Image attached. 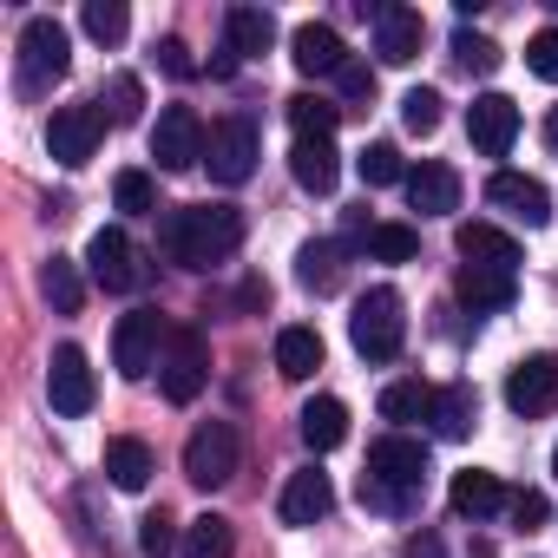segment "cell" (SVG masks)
<instances>
[{"mask_svg": "<svg viewBox=\"0 0 558 558\" xmlns=\"http://www.w3.org/2000/svg\"><path fill=\"white\" fill-rule=\"evenodd\" d=\"M243 243V210L236 204H178L158 217V250L184 269H210Z\"/></svg>", "mask_w": 558, "mask_h": 558, "instance_id": "cell-1", "label": "cell"}, {"mask_svg": "<svg viewBox=\"0 0 558 558\" xmlns=\"http://www.w3.org/2000/svg\"><path fill=\"white\" fill-rule=\"evenodd\" d=\"M349 342H355V355H368V362H395L401 342H408V303H401L395 290H368V296L355 303V316H349Z\"/></svg>", "mask_w": 558, "mask_h": 558, "instance_id": "cell-2", "label": "cell"}, {"mask_svg": "<svg viewBox=\"0 0 558 558\" xmlns=\"http://www.w3.org/2000/svg\"><path fill=\"white\" fill-rule=\"evenodd\" d=\"M66 66H73V40H66V27H60L53 14H34V21L21 27V93H47V86H60Z\"/></svg>", "mask_w": 558, "mask_h": 558, "instance_id": "cell-3", "label": "cell"}, {"mask_svg": "<svg viewBox=\"0 0 558 558\" xmlns=\"http://www.w3.org/2000/svg\"><path fill=\"white\" fill-rule=\"evenodd\" d=\"M368 480L388 486V493H401V499L414 506V493L427 486V440H414V434H381V440L368 447Z\"/></svg>", "mask_w": 558, "mask_h": 558, "instance_id": "cell-4", "label": "cell"}, {"mask_svg": "<svg viewBox=\"0 0 558 558\" xmlns=\"http://www.w3.org/2000/svg\"><path fill=\"white\" fill-rule=\"evenodd\" d=\"M158 381H165V395H171L178 408H191V401L204 395V381H210V349H204L197 329H171V336H165Z\"/></svg>", "mask_w": 558, "mask_h": 558, "instance_id": "cell-5", "label": "cell"}, {"mask_svg": "<svg viewBox=\"0 0 558 558\" xmlns=\"http://www.w3.org/2000/svg\"><path fill=\"white\" fill-rule=\"evenodd\" d=\"M165 323H158V310H132V316H119V329H112V368L125 375V381H145L151 368H158V355H165Z\"/></svg>", "mask_w": 558, "mask_h": 558, "instance_id": "cell-6", "label": "cell"}, {"mask_svg": "<svg viewBox=\"0 0 558 558\" xmlns=\"http://www.w3.org/2000/svg\"><path fill=\"white\" fill-rule=\"evenodd\" d=\"M86 269H93V283H99L106 296H125V290H138L145 276H151L125 230H93V243H86Z\"/></svg>", "mask_w": 558, "mask_h": 558, "instance_id": "cell-7", "label": "cell"}, {"mask_svg": "<svg viewBox=\"0 0 558 558\" xmlns=\"http://www.w3.org/2000/svg\"><path fill=\"white\" fill-rule=\"evenodd\" d=\"M204 151H210L204 119H197L191 106H165L158 125H151V158H158V171H191Z\"/></svg>", "mask_w": 558, "mask_h": 558, "instance_id": "cell-8", "label": "cell"}, {"mask_svg": "<svg viewBox=\"0 0 558 558\" xmlns=\"http://www.w3.org/2000/svg\"><path fill=\"white\" fill-rule=\"evenodd\" d=\"M230 473H236V427H230V421H204V427L184 440V480L210 493V486H223Z\"/></svg>", "mask_w": 558, "mask_h": 558, "instance_id": "cell-9", "label": "cell"}, {"mask_svg": "<svg viewBox=\"0 0 558 558\" xmlns=\"http://www.w3.org/2000/svg\"><path fill=\"white\" fill-rule=\"evenodd\" d=\"M99 138H106V112H99V106H60L53 125H47V151H53L66 171H80V165L99 151Z\"/></svg>", "mask_w": 558, "mask_h": 558, "instance_id": "cell-10", "label": "cell"}, {"mask_svg": "<svg viewBox=\"0 0 558 558\" xmlns=\"http://www.w3.org/2000/svg\"><path fill=\"white\" fill-rule=\"evenodd\" d=\"M256 151H263L256 125H250V119H223V125H210V151H204V165H210L217 184H250Z\"/></svg>", "mask_w": 558, "mask_h": 558, "instance_id": "cell-11", "label": "cell"}, {"mask_svg": "<svg viewBox=\"0 0 558 558\" xmlns=\"http://www.w3.org/2000/svg\"><path fill=\"white\" fill-rule=\"evenodd\" d=\"M93 368H86V355L66 342V349H53V362H47V401H53V414H66V421H80V414H93Z\"/></svg>", "mask_w": 558, "mask_h": 558, "instance_id": "cell-12", "label": "cell"}, {"mask_svg": "<svg viewBox=\"0 0 558 558\" xmlns=\"http://www.w3.org/2000/svg\"><path fill=\"white\" fill-rule=\"evenodd\" d=\"M506 408L525 414V421L551 414V408H558V355H525V362L506 375Z\"/></svg>", "mask_w": 558, "mask_h": 558, "instance_id": "cell-13", "label": "cell"}, {"mask_svg": "<svg viewBox=\"0 0 558 558\" xmlns=\"http://www.w3.org/2000/svg\"><path fill=\"white\" fill-rule=\"evenodd\" d=\"M466 138H473L486 158H506L512 138H519V106H512L506 93H480V99L466 106Z\"/></svg>", "mask_w": 558, "mask_h": 558, "instance_id": "cell-14", "label": "cell"}, {"mask_svg": "<svg viewBox=\"0 0 558 558\" xmlns=\"http://www.w3.org/2000/svg\"><path fill=\"white\" fill-rule=\"evenodd\" d=\"M486 204H499V210H506V217H519L525 230L551 223V191H545L538 178H525V171H493V184H486Z\"/></svg>", "mask_w": 558, "mask_h": 558, "instance_id": "cell-15", "label": "cell"}, {"mask_svg": "<svg viewBox=\"0 0 558 558\" xmlns=\"http://www.w3.org/2000/svg\"><path fill=\"white\" fill-rule=\"evenodd\" d=\"M290 60H296V73H310V80H336V73L349 66V47H342V34H336V27L310 21V27H296V34H290Z\"/></svg>", "mask_w": 558, "mask_h": 558, "instance_id": "cell-16", "label": "cell"}, {"mask_svg": "<svg viewBox=\"0 0 558 558\" xmlns=\"http://www.w3.org/2000/svg\"><path fill=\"white\" fill-rule=\"evenodd\" d=\"M460 303L473 316H499L519 303V276L512 269H480V263H460Z\"/></svg>", "mask_w": 558, "mask_h": 558, "instance_id": "cell-17", "label": "cell"}, {"mask_svg": "<svg viewBox=\"0 0 558 558\" xmlns=\"http://www.w3.org/2000/svg\"><path fill=\"white\" fill-rule=\"evenodd\" d=\"M421 40H427V21L414 8H375V53L388 66H408L421 53Z\"/></svg>", "mask_w": 558, "mask_h": 558, "instance_id": "cell-18", "label": "cell"}, {"mask_svg": "<svg viewBox=\"0 0 558 558\" xmlns=\"http://www.w3.org/2000/svg\"><path fill=\"white\" fill-rule=\"evenodd\" d=\"M329 512H336V486H329V473H323V466L290 473V486H283V519H290V525H323Z\"/></svg>", "mask_w": 558, "mask_h": 558, "instance_id": "cell-19", "label": "cell"}, {"mask_svg": "<svg viewBox=\"0 0 558 558\" xmlns=\"http://www.w3.org/2000/svg\"><path fill=\"white\" fill-rule=\"evenodd\" d=\"M290 171H296L303 191L329 197L336 178H342V151H336V138H296V145H290Z\"/></svg>", "mask_w": 558, "mask_h": 558, "instance_id": "cell-20", "label": "cell"}, {"mask_svg": "<svg viewBox=\"0 0 558 558\" xmlns=\"http://www.w3.org/2000/svg\"><path fill=\"white\" fill-rule=\"evenodd\" d=\"M453 250H460L466 263H480V269H512V276H519V243H512L499 223H460Z\"/></svg>", "mask_w": 558, "mask_h": 558, "instance_id": "cell-21", "label": "cell"}, {"mask_svg": "<svg viewBox=\"0 0 558 558\" xmlns=\"http://www.w3.org/2000/svg\"><path fill=\"white\" fill-rule=\"evenodd\" d=\"M408 204L421 217H447V210H460V178L447 165H414L408 171Z\"/></svg>", "mask_w": 558, "mask_h": 558, "instance_id": "cell-22", "label": "cell"}, {"mask_svg": "<svg viewBox=\"0 0 558 558\" xmlns=\"http://www.w3.org/2000/svg\"><path fill=\"white\" fill-rule=\"evenodd\" d=\"M316 368H323V336L290 323L283 336H276V375H283V381H310Z\"/></svg>", "mask_w": 558, "mask_h": 558, "instance_id": "cell-23", "label": "cell"}, {"mask_svg": "<svg viewBox=\"0 0 558 558\" xmlns=\"http://www.w3.org/2000/svg\"><path fill=\"white\" fill-rule=\"evenodd\" d=\"M473 427H480V395H473V381L440 388V395H434V434H440V440H466Z\"/></svg>", "mask_w": 558, "mask_h": 558, "instance_id": "cell-24", "label": "cell"}, {"mask_svg": "<svg viewBox=\"0 0 558 558\" xmlns=\"http://www.w3.org/2000/svg\"><path fill=\"white\" fill-rule=\"evenodd\" d=\"M303 440H310V453L342 447V440H349V408H342L336 395H316V401L303 408Z\"/></svg>", "mask_w": 558, "mask_h": 558, "instance_id": "cell-25", "label": "cell"}, {"mask_svg": "<svg viewBox=\"0 0 558 558\" xmlns=\"http://www.w3.org/2000/svg\"><path fill=\"white\" fill-rule=\"evenodd\" d=\"M453 512L460 519H486V512H499L506 506V486L493 480V473H480V466H466V473H453Z\"/></svg>", "mask_w": 558, "mask_h": 558, "instance_id": "cell-26", "label": "cell"}, {"mask_svg": "<svg viewBox=\"0 0 558 558\" xmlns=\"http://www.w3.org/2000/svg\"><path fill=\"white\" fill-rule=\"evenodd\" d=\"M106 480L119 493H145L151 486V447L145 440H112L106 447Z\"/></svg>", "mask_w": 558, "mask_h": 558, "instance_id": "cell-27", "label": "cell"}, {"mask_svg": "<svg viewBox=\"0 0 558 558\" xmlns=\"http://www.w3.org/2000/svg\"><path fill=\"white\" fill-rule=\"evenodd\" d=\"M296 283L316 290V296H329L342 283V243H303L296 250Z\"/></svg>", "mask_w": 558, "mask_h": 558, "instance_id": "cell-28", "label": "cell"}, {"mask_svg": "<svg viewBox=\"0 0 558 558\" xmlns=\"http://www.w3.org/2000/svg\"><path fill=\"white\" fill-rule=\"evenodd\" d=\"M230 53L236 60H250V53H269V40H276V21H269V8H230Z\"/></svg>", "mask_w": 558, "mask_h": 558, "instance_id": "cell-29", "label": "cell"}, {"mask_svg": "<svg viewBox=\"0 0 558 558\" xmlns=\"http://www.w3.org/2000/svg\"><path fill=\"white\" fill-rule=\"evenodd\" d=\"M434 395L440 388H427V381H388L381 388V421H434Z\"/></svg>", "mask_w": 558, "mask_h": 558, "instance_id": "cell-30", "label": "cell"}, {"mask_svg": "<svg viewBox=\"0 0 558 558\" xmlns=\"http://www.w3.org/2000/svg\"><path fill=\"white\" fill-rule=\"evenodd\" d=\"M290 125H296V138H336L342 106L323 99V93H296V99H290Z\"/></svg>", "mask_w": 558, "mask_h": 558, "instance_id": "cell-31", "label": "cell"}, {"mask_svg": "<svg viewBox=\"0 0 558 558\" xmlns=\"http://www.w3.org/2000/svg\"><path fill=\"white\" fill-rule=\"evenodd\" d=\"M230 551H236L230 519L204 512V519H191V525H184V558H230Z\"/></svg>", "mask_w": 558, "mask_h": 558, "instance_id": "cell-32", "label": "cell"}, {"mask_svg": "<svg viewBox=\"0 0 558 558\" xmlns=\"http://www.w3.org/2000/svg\"><path fill=\"white\" fill-rule=\"evenodd\" d=\"M40 290H47V303L60 310V316H73L80 310V269H73V256H47V269H40Z\"/></svg>", "mask_w": 558, "mask_h": 558, "instance_id": "cell-33", "label": "cell"}, {"mask_svg": "<svg viewBox=\"0 0 558 558\" xmlns=\"http://www.w3.org/2000/svg\"><path fill=\"white\" fill-rule=\"evenodd\" d=\"M414 250H421L414 223H368V256L375 263H414Z\"/></svg>", "mask_w": 558, "mask_h": 558, "instance_id": "cell-34", "label": "cell"}, {"mask_svg": "<svg viewBox=\"0 0 558 558\" xmlns=\"http://www.w3.org/2000/svg\"><path fill=\"white\" fill-rule=\"evenodd\" d=\"M138 106H145V86H138L132 73H112V80L99 86V112H106L112 125H132V119H138Z\"/></svg>", "mask_w": 558, "mask_h": 558, "instance_id": "cell-35", "label": "cell"}, {"mask_svg": "<svg viewBox=\"0 0 558 558\" xmlns=\"http://www.w3.org/2000/svg\"><path fill=\"white\" fill-rule=\"evenodd\" d=\"M86 34L99 40V47H119L125 40V27H132V14H125V0H86Z\"/></svg>", "mask_w": 558, "mask_h": 558, "instance_id": "cell-36", "label": "cell"}, {"mask_svg": "<svg viewBox=\"0 0 558 558\" xmlns=\"http://www.w3.org/2000/svg\"><path fill=\"white\" fill-rule=\"evenodd\" d=\"M355 165H362V184H368V191H381V184H408V165H401L395 145H368Z\"/></svg>", "mask_w": 558, "mask_h": 558, "instance_id": "cell-37", "label": "cell"}, {"mask_svg": "<svg viewBox=\"0 0 558 558\" xmlns=\"http://www.w3.org/2000/svg\"><path fill=\"white\" fill-rule=\"evenodd\" d=\"M440 106H447V99H440L434 86H414V93L401 99V125H408L414 138H427V132L440 125Z\"/></svg>", "mask_w": 558, "mask_h": 558, "instance_id": "cell-38", "label": "cell"}, {"mask_svg": "<svg viewBox=\"0 0 558 558\" xmlns=\"http://www.w3.org/2000/svg\"><path fill=\"white\" fill-rule=\"evenodd\" d=\"M112 197H119V210H125V217L158 210V191H151V178H145V171H119V178H112Z\"/></svg>", "mask_w": 558, "mask_h": 558, "instance_id": "cell-39", "label": "cell"}, {"mask_svg": "<svg viewBox=\"0 0 558 558\" xmlns=\"http://www.w3.org/2000/svg\"><path fill=\"white\" fill-rule=\"evenodd\" d=\"M453 60H460L466 73H499V47H493L486 34H466V27L453 34Z\"/></svg>", "mask_w": 558, "mask_h": 558, "instance_id": "cell-40", "label": "cell"}, {"mask_svg": "<svg viewBox=\"0 0 558 558\" xmlns=\"http://www.w3.org/2000/svg\"><path fill=\"white\" fill-rule=\"evenodd\" d=\"M138 551H145V558H171V551H178L171 512H145V519H138Z\"/></svg>", "mask_w": 558, "mask_h": 558, "instance_id": "cell-41", "label": "cell"}, {"mask_svg": "<svg viewBox=\"0 0 558 558\" xmlns=\"http://www.w3.org/2000/svg\"><path fill=\"white\" fill-rule=\"evenodd\" d=\"M336 86H342L349 106H362V99H375V66H368V60H349V66L336 73Z\"/></svg>", "mask_w": 558, "mask_h": 558, "instance_id": "cell-42", "label": "cell"}, {"mask_svg": "<svg viewBox=\"0 0 558 558\" xmlns=\"http://www.w3.org/2000/svg\"><path fill=\"white\" fill-rule=\"evenodd\" d=\"M506 506H512V525H519V532H538V525L551 519V506H545V493H532V486H525V493H512Z\"/></svg>", "mask_w": 558, "mask_h": 558, "instance_id": "cell-43", "label": "cell"}, {"mask_svg": "<svg viewBox=\"0 0 558 558\" xmlns=\"http://www.w3.org/2000/svg\"><path fill=\"white\" fill-rule=\"evenodd\" d=\"M525 66H532L538 80H551V86H558V27H545V34L525 47Z\"/></svg>", "mask_w": 558, "mask_h": 558, "instance_id": "cell-44", "label": "cell"}, {"mask_svg": "<svg viewBox=\"0 0 558 558\" xmlns=\"http://www.w3.org/2000/svg\"><path fill=\"white\" fill-rule=\"evenodd\" d=\"M158 66H165L171 80H191V73H197V60H191L184 40H158Z\"/></svg>", "mask_w": 558, "mask_h": 558, "instance_id": "cell-45", "label": "cell"}, {"mask_svg": "<svg viewBox=\"0 0 558 558\" xmlns=\"http://www.w3.org/2000/svg\"><path fill=\"white\" fill-rule=\"evenodd\" d=\"M362 506H375V512H408V499H401V493H388V486H375L368 473H362Z\"/></svg>", "mask_w": 558, "mask_h": 558, "instance_id": "cell-46", "label": "cell"}, {"mask_svg": "<svg viewBox=\"0 0 558 558\" xmlns=\"http://www.w3.org/2000/svg\"><path fill=\"white\" fill-rule=\"evenodd\" d=\"M408 558H447V551H440L434 532H421V538H408Z\"/></svg>", "mask_w": 558, "mask_h": 558, "instance_id": "cell-47", "label": "cell"}, {"mask_svg": "<svg viewBox=\"0 0 558 558\" xmlns=\"http://www.w3.org/2000/svg\"><path fill=\"white\" fill-rule=\"evenodd\" d=\"M545 145H551V158H558V106L545 112Z\"/></svg>", "mask_w": 558, "mask_h": 558, "instance_id": "cell-48", "label": "cell"}, {"mask_svg": "<svg viewBox=\"0 0 558 558\" xmlns=\"http://www.w3.org/2000/svg\"><path fill=\"white\" fill-rule=\"evenodd\" d=\"M466 558H493V551H486V545H473V551H466Z\"/></svg>", "mask_w": 558, "mask_h": 558, "instance_id": "cell-49", "label": "cell"}, {"mask_svg": "<svg viewBox=\"0 0 558 558\" xmlns=\"http://www.w3.org/2000/svg\"><path fill=\"white\" fill-rule=\"evenodd\" d=\"M551 473H558V447H551Z\"/></svg>", "mask_w": 558, "mask_h": 558, "instance_id": "cell-50", "label": "cell"}]
</instances>
